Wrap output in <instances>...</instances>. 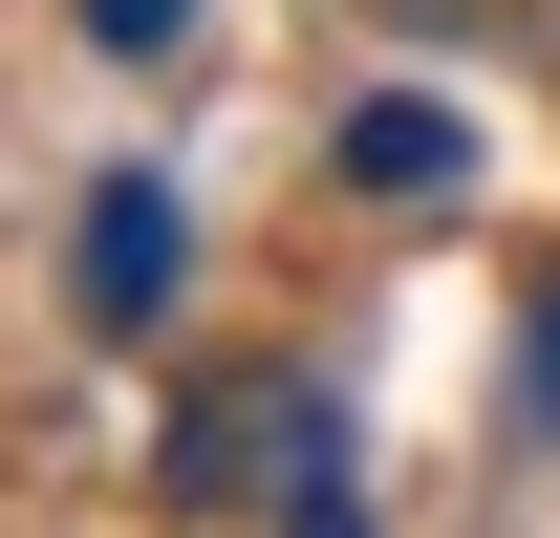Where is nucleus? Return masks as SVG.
<instances>
[{
  "instance_id": "nucleus-5",
  "label": "nucleus",
  "mask_w": 560,
  "mask_h": 538,
  "mask_svg": "<svg viewBox=\"0 0 560 538\" xmlns=\"http://www.w3.org/2000/svg\"><path fill=\"white\" fill-rule=\"evenodd\" d=\"M517 409L560 431V280H539V344H517Z\"/></svg>"
},
{
  "instance_id": "nucleus-2",
  "label": "nucleus",
  "mask_w": 560,
  "mask_h": 538,
  "mask_svg": "<svg viewBox=\"0 0 560 538\" xmlns=\"http://www.w3.org/2000/svg\"><path fill=\"white\" fill-rule=\"evenodd\" d=\"M173 280H195V215L151 195V173H108V195H86V280H66V302H86L108 344H151V324H173Z\"/></svg>"
},
{
  "instance_id": "nucleus-1",
  "label": "nucleus",
  "mask_w": 560,
  "mask_h": 538,
  "mask_svg": "<svg viewBox=\"0 0 560 538\" xmlns=\"http://www.w3.org/2000/svg\"><path fill=\"white\" fill-rule=\"evenodd\" d=\"M151 495L215 517V538H324V517H366L346 388H324V366H195L173 431H151Z\"/></svg>"
},
{
  "instance_id": "nucleus-4",
  "label": "nucleus",
  "mask_w": 560,
  "mask_h": 538,
  "mask_svg": "<svg viewBox=\"0 0 560 538\" xmlns=\"http://www.w3.org/2000/svg\"><path fill=\"white\" fill-rule=\"evenodd\" d=\"M86 44H108V66H151V44H195V0H86Z\"/></svg>"
},
{
  "instance_id": "nucleus-3",
  "label": "nucleus",
  "mask_w": 560,
  "mask_h": 538,
  "mask_svg": "<svg viewBox=\"0 0 560 538\" xmlns=\"http://www.w3.org/2000/svg\"><path fill=\"white\" fill-rule=\"evenodd\" d=\"M346 173H366V195H431V173H453V108H366Z\"/></svg>"
}]
</instances>
